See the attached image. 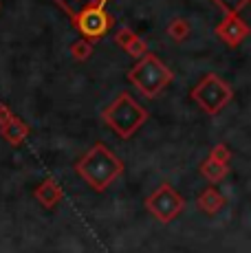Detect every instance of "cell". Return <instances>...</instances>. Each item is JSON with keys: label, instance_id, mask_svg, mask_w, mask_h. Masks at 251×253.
I'll return each mask as SVG.
<instances>
[{"label": "cell", "instance_id": "cell-13", "mask_svg": "<svg viewBox=\"0 0 251 253\" xmlns=\"http://www.w3.org/2000/svg\"><path fill=\"white\" fill-rule=\"evenodd\" d=\"M227 165L225 163H220V161H216V159H207L205 163L201 165V174L207 178L209 183H218V181H223V178L227 176Z\"/></svg>", "mask_w": 251, "mask_h": 253}, {"label": "cell", "instance_id": "cell-10", "mask_svg": "<svg viewBox=\"0 0 251 253\" xmlns=\"http://www.w3.org/2000/svg\"><path fill=\"white\" fill-rule=\"evenodd\" d=\"M0 132H2V137L7 139L11 145H22L27 141V137H29V132H31V130H29V126L20 119V117H13L7 126H2V128H0Z\"/></svg>", "mask_w": 251, "mask_h": 253}, {"label": "cell", "instance_id": "cell-6", "mask_svg": "<svg viewBox=\"0 0 251 253\" xmlns=\"http://www.w3.org/2000/svg\"><path fill=\"white\" fill-rule=\"evenodd\" d=\"M71 22H73V27L77 29V33L88 42L101 40V38L113 29V16L106 11V7H99V4L84 9V11L77 18H73Z\"/></svg>", "mask_w": 251, "mask_h": 253}, {"label": "cell", "instance_id": "cell-12", "mask_svg": "<svg viewBox=\"0 0 251 253\" xmlns=\"http://www.w3.org/2000/svg\"><path fill=\"white\" fill-rule=\"evenodd\" d=\"M55 2H57V7H60L62 11H64L66 16L71 18V20L80 16L84 9L95 7V4H99V7H106L101 0H55Z\"/></svg>", "mask_w": 251, "mask_h": 253}, {"label": "cell", "instance_id": "cell-8", "mask_svg": "<svg viewBox=\"0 0 251 253\" xmlns=\"http://www.w3.org/2000/svg\"><path fill=\"white\" fill-rule=\"evenodd\" d=\"M115 44L122 46L128 55L137 57V60H141V57H146L148 53H150L148 51L146 40H141V38H139L137 33H134L132 29H128V27L117 29V33H115Z\"/></svg>", "mask_w": 251, "mask_h": 253}, {"label": "cell", "instance_id": "cell-19", "mask_svg": "<svg viewBox=\"0 0 251 253\" xmlns=\"http://www.w3.org/2000/svg\"><path fill=\"white\" fill-rule=\"evenodd\" d=\"M101 2H104V4H106V2H108V0H101Z\"/></svg>", "mask_w": 251, "mask_h": 253}, {"label": "cell", "instance_id": "cell-1", "mask_svg": "<svg viewBox=\"0 0 251 253\" xmlns=\"http://www.w3.org/2000/svg\"><path fill=\"white\" fill-rule=\"evenodd\" d=\"M75 174L95 192H104L124 174V161L115 157V152L106 143H95L75 163Z\"/></svg>", "mask_w": 251, "mask_h": 253}, {"label": "cell", "instance_id": "cell-11", "mask_svg": "<svg viewBox=\"0 0 251 253\" xmlns=\"http://www.w3.org/2000/svg\"><path fill=\"white\" fill-rule=\"evenodd\" d=\"M196 203H199V209H203L205 213L211 216V213H218L220 209H223L225 198L216 187H207L205 192H201V196L196 198Z\"/></svg>", "mask_w": 251, "mask_h": 253}, {"label": "cell", "instance_id": "cell-18", "mask_svg": "<svg viewBox=\"0 0 251 253\" xmlns=\"http://www.w3.org/2000/svg\"><path fill=\"white\" fill-rule=\"evenodd\" d=\"M13 117H16V115L11 113V108H9L7 104H0V128H2V126H7Z\"/></svg>", "mask_w": 251, "mask_h": 253}, {"label": "cell", "instance_id": "cell-7", "mask_svg": "<svg viewBox=\"0 0 251 253\" xmlns=\"http://www.w3.org/2000/svg\"><path fill=\"white\" fill-rule=\"evenodd\" d=\"M214 33H216V38H218L220 42H225L227 46L236 48V46H240L245 40H247L251 29L240 16H225L223 20L216 24Z\"/></svg>", "mask_w": 251, "mask_h": 253}, {"label": "cell", "instance_id": "cell-5", "mask_svg": "<svg viewBox=\"0 0 251 253\" xmlns=\"http://www.w3.org/2000/svg\"><path fill=\"white\" fill-rule=\"evenodd\" d=\"M146 207L159 222L167 225V222H172L178 213L183 211L185 201H183V196L176 192L174 187H172V185L163 183L146 198Z\"/></svg>", "mask_w": 251, "mask_h": 253}, {"label": "cell", "instance_id": "cell-3", "mask_svg": "<svg viewBox=\"0 0 251 253\" xmlns=\"http://www.w3.org/2000/svg\"><path fill=\"white\" fill-rule=\"evenodd\" d=\"M172 80H174V73L154 53H148L146 57L137 60V64L128 71V82L148 99H154L161 90H166Z\"/></svg>", "mask_w": 251, "mask_h": 253}, {"label": "cell", "instance_id": "cell-9", "mask_svg": "<svg viewBox=\"0 0 251 253\" xmlns=\"http://www.w3.org/2000/svg\"><path fill=\"white\" fill-rule=\"evenodd\" d=\"M33 196H36V201L40 203L42 207L53 209L57 203L62 201V198H64V192H62V187L57 185V181H53V178H46V181H42L36 187Z\"/></svg>", "mask_w": 251, "mask_h": 253}, {"label": "cell", "instance_id": "cell-2", "mask_svg": "<svg viewBox=\"0 0 251 253\" xmlns=\"http://www.w3.org/2000/svg\"><path fill=\"white\" fill-rule=\"evenodd\" d=\"M101 119L106 121L110 130L117 137L130 139L143 124L148 121V110L134 99L130 92L122 90L101 113Z\"/></svg>", "mask_w": 251, "mask_h": 253}, {"label": "cell", "instance_id": "cell-17", "mask_svg": "<svg viewBox=\"0 0 251 253\" xmlns=\"http://www.w3.org/2000/svg\"><path fill=\"white\" fill-rule=\"evenodd\" d=\"M211 159H216V161H220V163H225L227 165V161H229V157H231V152H229V148L227 145H223V143H218L214 150H211V154H209Z\"/></svg>", "mask_w": 251, "mask_h": 253}, {"label": "cell", "instance_id": "cell-4", "mask_svg": "<svg viewBox=\"0 0 251 253\" xmlns=\"http://www.w3.org/2000/svg\"><path fill=\"white\" fill-rule=\"evenodd\" d=\"M190 97L201 106L203 113L216 117L231 101L234 90H231V86L227 84L223 77H218L216 73H207L199 84L190 90Z\"/></svg>", "mask_w": 251, "mask_h": 253}, {"label": "cell", "instance_id": "cell-14", "mask_svg": "<svg viewBox=\"0 0 251 253\" xmlns=\"http://www.w3.org/2000/svg\"><path fill=\"white\" fill-rule=\"evenodd\" d=\"M190 33H192V27H190V22H187L185 18H174V20L167 24V36H170L174 42L187 40Z\"/></svg>", "mask_w": 251, "mask_h": 253}, {"label": "cell", "instance_id": "cell-15", "mask_svg": "<svg viewBox=\"0 0 251 253\" xmlns=\"http://www.w3.org/2000/svg\"><path fill=\"white\" fill-rule=\"evenodd\" d=\"M71 57H73L75 62H86L90 55H93V42H88V40H84V38H80V40H75L73 44H71Z\"/></svg>", "mask_w": 251, "mask_h": 253}, {"label": "cell", "instance_id": "cell-16", "mask_svg": "<svg viewBox=\"0 0 251 253\" xmlns=\"http://www.w3.org/2000/svg\"><path fill=\"white\" fill-rule=\"evenodd\" d=\"M225 16H240L245 7L251 2V0H211Z\"/></svg>", "mask_w": 251, "mask_h": 253}]
</instances>
